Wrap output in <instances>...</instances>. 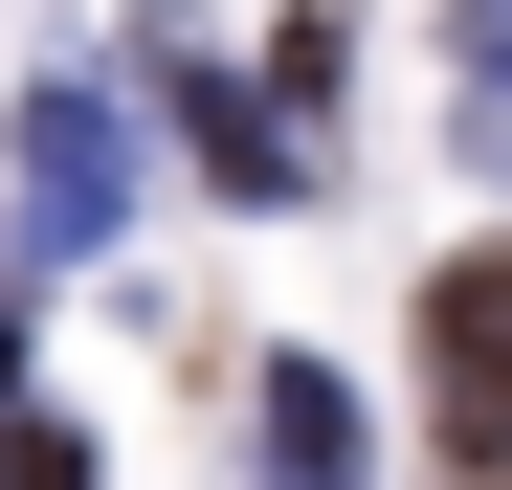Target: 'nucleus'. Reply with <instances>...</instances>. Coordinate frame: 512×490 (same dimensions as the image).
Returning <instances> with one entry per match:
<instances>
[{
  "mask_svg": "<svg viewBox=\"0 0 512 490\" xmlns=\"http://www.w3.org/2000/svg\"><path fill=\"white\" fill-rule=\"evenodd\" d=\"M423 424H446L468 468L512 446V245H468V268L423 290Z\"/></svg>",
  "mask_w": 512,
  "mask_h": 490,
  "instance_id": "1",
  "label": "nucleus"
},
{
  "mask_svg": "<svg viewBox=\"0 0 512 490\" xmlns=\"http://www.w3.org/2000/svg\"><path fill=\"white\" fill-rule=\"evenodd\" d=\"M112 179H134L112 112H90V90H45V112H23V245H112Z\"/></svg>",
  "mask_w": 512,
  "mask_h": 490,
  "instance_id": "2",
  "label": "nucleus"
},
{
  "mask_svg": "<svg viewBox=\"0 0 512 490\" xmlns=\"http://www.w3.org/2000/svg\"><path fill=\"white\" fill-rule=\"evenodd\" d=\"M179 134L223 156V179H245V201H290V156H268V112H245V90H201V67H179Z\"/></svg>",
  "mask_w": 512,
  "mask_h": 490,
  "instance_id": "3",
  "label": "nucleus"
},
{
  "mask_svg": "<svg viewBox=\"0 0 512 490\" xmlns=\"http://www.w3.org/2000/svg\"><path fill=\"white\" fill-rule=\"evenodd\" d=\"M0 490H90V446H67V424H0Z\"/></svg>",
  "mask_w": 512,
  "mask_h": 490,
  "instance_id": "4",
  "label": "nucleus"
}]
</instances>
